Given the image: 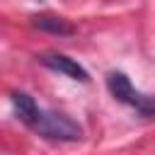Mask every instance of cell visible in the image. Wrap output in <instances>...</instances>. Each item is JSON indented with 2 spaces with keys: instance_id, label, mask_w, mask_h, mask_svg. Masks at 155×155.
<instances>
[{
  "instance_id": "277c9868",
  "label": "cell",
  "mask_w": 155,
  "mask_h": 155,
  "mask_svg": "<svg viewBox=\"0 0 155 155\" xmlns=\"http://www.w3.org/2000/svg\"><path fill=\"white\" fill-rule=\"evenodd\" d=\"M34 27H39L44 31H51V34H58V36L73 34V24L68 19H63V17H56V15H36Z\"/></svg>"
},
{
  "instance_id": "3957f363",
  "label": "cell",
  "mask_w": 155,
  "mask_h": 155,
  "mask_svg": "<svg viewBox=\"0 0 155 155\" xmlns=\"http://www.w3.org/2000/svg\"><path fill=\"white\" fill-rule=\"evenodd\" d=\"M36 58H39L41 65H46V68H51V70H56V73H63V75L70 78V80H80V82H87V80H90L87 70H85L75 58H70V56H65V53L51 51V53L36 56Z\"/></svg>"
},
{
  "instance_id": "7a4b0ae2",
  "label": "cell",
  "mask_w": 155,
  "mask_h": 155,
  "mask_svg": "<svg viewBox=\"0 0 155 155\" xmlns=\"http://www.w3.org/2000/svg\"><path fill=\"white\" fill-rule=\"evenodd\" d=\"M107 87L114 94V99L133 107L140 116H155V94H145L140 90H136L128 80V75L124 73H109L107 75Z\"/></svg>"
},
{
  "instance_id": "6da1fadb",
  "label": "cell",
  "mask_w": 155,
  "mask_h": 155,
  "mask_svg": "<svg viewBox=\"0 0 155 155\" xmlns=\"http://www.w3.org/2000/svg\"><path fill=\"white\" fill-rule=\"evenodd\" d=\"M10 102H12V109H15L17 119L27 128H31L36 136H41L46 140H56V143H73V140L82 138V128L75 119H70L63 111L41 107L31 94L12 92Z\"/></svg>"
}]
</instances>
